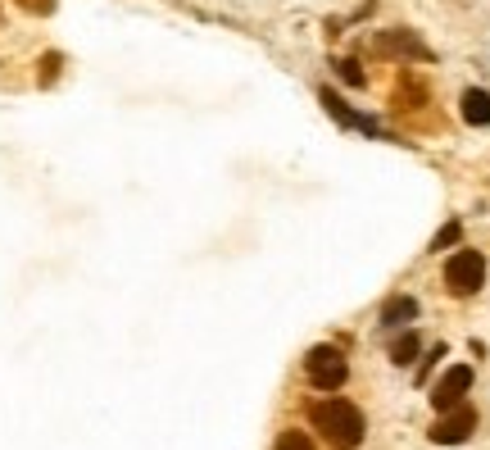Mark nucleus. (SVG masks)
<instances>
[{
  "instance_id": "obj_1",
  "label": "nucleus",
  "mask_w": 490,
  "mask_h": 450,
  "mask_svg": "<svg viewBox=\"0 0 490 450\" xmlns=\"http://www.w3.org/2000/svg\"><path fill=\"white\" fill-rule=\"evenodd\" d=\"M313 427H318L322 441L336 445V450H359V445H363V432H368L363 409L350 405V400H318V405H313Z\"/></svg>"
},
{
  "instance_id": "obj_2",
  "label": "nucleus",
  "mask_w": 490,
  "mask_h": 450,
  "mask_svg": "<svg viewBox=\"0 0 490 450\" xmlns=\"http://www.w3.org/2000/svg\"><path fill=\"white\" fill-rule=\"evenodd\" d=\"M304 373L318 391H341L345 377H350V359L341 355V346H313L304 355Z\"/></svg>"
},
{
  "instance_id": "obj_3",
  "label": "nucleus",
  "mask_w": 490,
  "mask_h": 450,
  "mask_svg": "<svg viewBox=\"0 0 490 450\" xmlns=\"http://www.w3.org/2000/svg\"><path fill=\"white\" fill-rule=\"evenodd\" d=\"M481 282H485V255H481V250H458V255H449V264H445V287H449V296H476Z\"/></svg>"
},
{
  "instance_id": "obj_4",
  "label": "nucleus",
  "mask_w": 490,
  "mask_h": 450,
  "mask_svg": "<svg viewBox=\"0 0 490 450\" xmlns=\"http://www.w3.org/2000/svg\"><path fill=\"white\" fill-rule=\"evenodd\" d=\"M476 432V409L472 405H454V409H445L436 423H431V441L436 445H458V441H467Z\"/></svg>"
},
{
  "instance_id": "obj_5",
  "label": "nucleus",
  "mask_w": 490,
  "mask_h": 450,
  "mask_svg": "<svg viewBox=\"0 0 490 450\" xmlns=\"http://www.w3.org/2000/svg\"><path fill=\"white\" fill-rule=\"evenodd\" d=\"M372 51H377V55H390V60H431V51L422 46V37L408 33V28L377 33V37H372Z\"/></svg>"
},
{
  "instance_id": "obj_6",
  "label": "nucleus",
  "mask_w": 490,
  "mask_h": 450,
  "mask_svg": "<svg viewBox=\"0 0 490 450\" xmlns=\"http://www.w3.org/2000/svg\"><path fill=\"white\" fill-rule=\"evenodd\" d=\"M467 386H472V368L467 364H454L436 386H431V405L445 414V409H454V405H463V396H467Z\"/></svg>"
},
{
  "instance_id": "obj_7",
  "label": "nucleus",
  "mask_w": 490,
  "mask_h": 450,
  "mask_svg": "<svg viewBox=\"0 0 490 450\" xmlns=\"http://www.w3.org/2000/svg\"><path fill=\"white\" fill-rule=\"evenodd\" d=\"M318 101L327 105V114L336 119V123H345V128H354V132H368V137H381V123L377 119H368V114H359V110H350L331 87H318Z\"/></svg>"
},
{
  "instance_id": "obj_8",
  "label": "nucleus",
  "mask_w": 490,
  "mask_h": 450,
  "mask_svg": "<svg viewBox=\"0 0 490 450\" xmlns=\"http://www.w3.org/2000/svg\"><path fill=\"white\" fill-rule=\"evenodd\" d=\"M458 114H463V123H472V128H490V92L467 87L463 101H458Z\"/></svg>"
},
{
  "instance_id": "obj_9",
  "label": "nucleus",
  "mask_w": 490,
  "mask_h": 450,
  "mask_svg": "<svg viewBox=\"0 0 490 450\" xmlns=\"http://www.w3.org/2000/svg\"><path fill=\"white\" fill-rule=\"evenodd\" d=\"M418 318V300L413 296H390L381 305V328H399V323H413Z\"/></svg>"
},
{
  "instance_id": "obj_10",
  "label": "nucleus",
  "mask_w": 490,
  "mask_h": 450,
  "mask_svg": "<svg viewBox=\"0 0 490 450\" xmlns=\"http://www.w3.org/2000/svg\"><path fill=\"white\" fill-rule=\"evenodd\" d=\"M418 355H422V341H418V332H399V337H395V346H390V359H395L399 368H408Z\"/></svg>"
},
{
  "instance_id": "obj_11",
  "label": "nucleus",
  "mask_w": 490,
  "mask_h": 450,
  "mask_svg": "<svg viewBox=\"0 0 490 450\" xmlns=\"http://www.w3.org/2000/svg\"><path fill=\"white\" fill-rule=\"evenodd\" d=\"M458 237H463V223H458V219H449V223L431 237V250H449V246H458Z\"/></svg>"
},
{
  "instance_id": "obj_12",
  "label": "nucleus",
  "mask_w": 490,
  "mask_h": 450,
  "mask_svg": "<svg viewBox=\"0 0 490 450\" xmlns=\"http://www.w3.org/2000/svg\"><path fill=\"white\" fill-rule=\"evenodd\" d=\"M277 450H313V436H309V432H300V427H291V432H282V436H277Z\"/></svg>"
},
{
  "instance_id": "obj_13",
  "label": "nucleus",
  "mask_w": 490,
  "mask_h": 450,
  "mask_svg": "<svg viewBox=\"0 0 490 450\" xmlns=\"http://www.w3.org/2000/svg\"><path fill=\"white\" fill-rule=\"evenodd\" d=\"M331 69H336V78H341V83H350V87H363V83H368V78H363V69H359L354 60H336Z\"/></svg>"
},
{
  "instance_id": "obj_14",
  "label": "nucleus",
  "mask_w": 490,
  "mask_h": 450,
  "mask_svg": "<svg viewBox=\"0 0 490 450\" xmlns=\"http://www.w3.org/2000/svg\"><path fill=\"white\" fill-rule=\"evenodd\" d=\"M19 5H24L28 15H51V10H55V0H19Z\"/></svg>"
},
{
  "instance_id": "obj_15",
  "label": "nucleus",
  "mask_w": 490,
  "mask_h": 450,
  "mask_svg": "<svg viewBox=\"0 0 490 450\" xmlns=\"http://www.w3.org/2000/svg\"><path fill=\"white\" fill-rule=\"evenodd\" d=\"M55 69H60V55H46V60H42V87L55 83Z\"/></svg>"
}]
</instances>
